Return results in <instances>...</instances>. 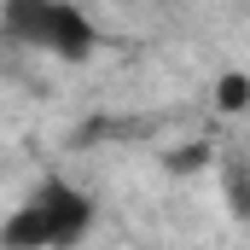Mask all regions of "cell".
Returning <instances> with one entry per match:
<instances>
[{"mask_svg":"<svg viewBox=\"0 0 250 250\" xmlns=\"http://www.w3.org/2000/svg\"><path fill=\"white\" fill-rule=\"evenodd\" d=\"M93 221H99L93 192H82L64 175H47L18 209L0 215V250H76L87 245Z\"/></svg>","mask_w":250,"mask_h":250,"instance_id":"6da1fadb","label":"cell"},{"mask_svg":"<svg viewBox=\"0 0 250 250\" xmlns=\"http://www.w3.org/2000/svg\"><path fill=\"white\" fill-rule=\"evenodd\" d=\"M221 181H227V209H233L239 221H250V169L245 163H227Z\"/></svg>","mask_w":250,"mask_h":250,"instance_id":"3957f363","label":"cell"},{"mask_svg":"<svg viewBox=\"0 0 250 250\" xmlns=\"http://www.w3.org/2000/svg\"><path fill=\"white\" fill-rule=\"evenodd\" d=\"M221 111H245L250 105V70H233V76H221V99H215Z\"/></svg>","mask_w":250,"mask_h":250,"instance_id":"277c9868","label":"cell"},{"mask_svg":"<svg viewBox=\"0 0 250 250\" xmlns=\"http://www.w3.org/2000/svg\"><path fill=\"white\" fill-rule=\"evenodd\" d=\"M0 41L64 64H87L99 47V29L76 0H0Z\"/></svg>","mask_w":250,"mask_h":250,"instance_id":"7a4b0ae2","label":"cell"}]
</instances>
